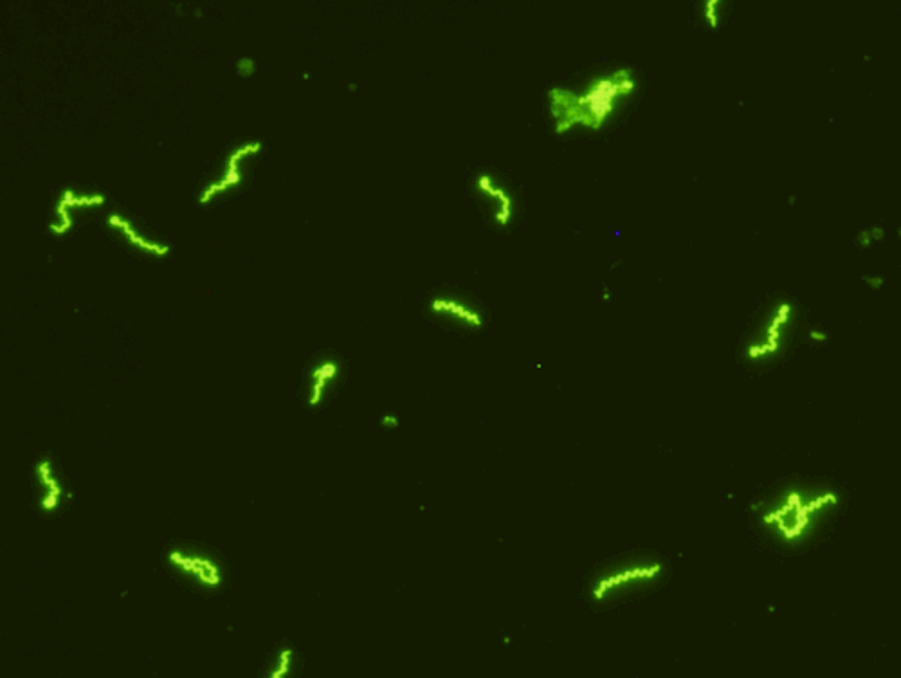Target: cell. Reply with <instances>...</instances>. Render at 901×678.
Wrapping results in <instances>:
<instances>
[{
  "instance_id": "ba28073f",
  "label": "cell",
  "mask_w": 901,
  "mask_h": 678,
  "mask_svg": "<svg viewBox=\"0 0 901 678\" xmlns=\"http://www.w3.org/2000/svg\"><path fill=\"white\" fill-rule=\"evenodd\" d=\"M262 148V143H247V145H242V147H238L237 150H233V154L228 157V163H226V168H224V172L220 175L219 181H215V183H211L201 195V204H206V202L210 201L211 197H215L217 193L226 192L229 188H233V186H237L240 181H242V165H244V161H246V157L249 154H255Z\"/></svg>"
},
{
  "instance_id": "30bf717a",
  "label": "cell",
  "mask_w": 901,
  "mask_h": 678,
  "mask_svg": "<svg viewBox=\"0 0 901 678\" xmlns=\"http://www.w3.org/2000/svg\"><path fill=\"white\" fill-rule=\"evenodd\" d=\"M337 372H339V367L332 359H323L310 368L309 392H307L309 408H318L319 404L325 401V395L334 383Z\"/></svg>"
},
{
  "instance_id": "8fae6325",
  "label": "cell",
  "mask_w": 901,
  "mask_h": 678,
  "mask_svg": "<svg viewBox=\"0 0 901 678\" xmlns=\"http://www.w3.org/2000/svg\"><path fill=\"white\" fill-rule=\"evenodd\" d=\"M98 204H103L101 195L76 197L73 192L65 190L55 210L58 222L51 224V231H55L58 235H64L65 231L71 228V211L78 210V208H92V206H98Z\"/></svg>"
},
{
  "instance_id": "9a60e30c",
  "label": "cell",
  "mask_w": 901,
  "mask_h": 678,
  "mask_svg": "<svg viewBox=\"0 0 901 678\" xmlns=\"http://www.w3.org/2000/svg\"><path fill=\"white\" fill-rule=\"evenodd\" d=\"M883 239H885V230H883L882 226H873V228H867V230L858 233L856 244H858L860 249H869L873 248L874 244L882 242Z\"/></svg>"
},
{
  "instance_id": "2e32d148",
  "label": "cell",
  "mask_w": 901,
  "mask_h": 678,
  "mask_svg": "<svg viewBox=\"0 0 901 678\" xmlns=\"http://www.w3.org/2000/svg\"><path fill=\"white\" fill-rule=\"evenodd\" d=\"M238 73L242 74V76H249V74L255 73V62L251 60V58H242L237 65Z\"/></svg>"
},
{
  "instance_id": "ac0fdd59",
  "label": "cell",
  "mask_w": 901,
  "mask_h": 678,
  "mask_svg": "<svg viewBox=\"0 0 901 678\" xmlns=\"http://www.w3.org/2000/svg\"><path fill=\"white\" fill-rule=\"evenodd\" d=\"M864 284L869 285L871 289H882L883 285H885V278L880 275H865Z\"/></svg>"
},
{
  "instance_id": "ffe728a7",
  "label": "cell",
  "mask_w": 901,
  "mask_h": 678,
  "mask_svg": "<svg viewBox=\"0 0 901 678\" xmlns=\"http://www.w3.org/2000/svg\"><path fill=\"white\" fill-rule=\"evenodd\" d=\"M898 235H900V239H901V228H900V230H898Z\"/></svg>"
},
{
  "instance_id": "5b68a950",
  "label": "cell",
  "mask_w": 901,
  "mask_h": 678,
  "mask_svg": "<svg viewBox=\"0 0 901 678\" xmlns=\"http://www.w3.org/2000/svg\"><path fill=\"white\" fill-rule=\"evenodd\" d=\"M474 192L487 208L494 226L507 230L516 217V199L509 188L489 172H482L474 179Z\"/></svg>"
},
{
  "instance_id": "4fadbf2b",
  "label": "cell",
  "mask_w": 901,
  "mask_h": 678,
  "mask_svg": "<svg viewBox=\"0 0 901 678\" xmlns=\"http://www.w3.org/2000/svg\"><path fill=\"white\" fill-rule=\"evenodd\" d=\"M294 675H296V651L285 644L274 653L273 662L265 671L264 678H294Z\"/></svg>"
},
{
  "instance_id": "7c38bea8",
  "label": "cell",
  "mask_w": 901,
  "mask_h": 678,
  "mask_svg": "<svg viewBox=\"0 0 901 678\" xmlns=\"http://www.w3.org/2000/svg\"><path fill=\"white\" fill-rule=\"evenodd\" d=\"M110 226L112 228H116V230L125 237V239L134 246V248L141 249V251H146V253H154V255H159V257H163L168 253V248L166 246H159V244H150V242H146V240L141 239L139 235H137L136 231L130 228V224H128L127 220L123 219V217H119V215H109V219H107Z\"/></svg>"
},
{
  "instance_id": "5bb4252c",
  "label": "cell",
  "mask_w": 901,
  "mask_h": 678,
  "mask_svg": "<svg viewBox=\"0 0 901 678\" xmlns=\"http://www.w3.org/2000/svg\"><path fill=\"white\" fill-rule=\"evenodd\" d=\"M701 17L707 28L718 31L723 24V2L721 0H705L701 4Z\"/></svg>"
},
{
  "instance_id": "d6986e66",
  "label": "cell",
  "mask_w": 901,
  "mask_h": 678,
  "mask_svg": "<svg viewBox=\"0 0 901 678\" xmlns=\"http://www.w3.org/2000/svg\"><path fill=\"white\" fill-rule=\"evenodd\" d=\"M381 424H383L384 428H397V426H399V419H397L395 415H383V417H381Z\"/></svg>"
},
{
  "instance_id": "52a82bcc",
  "label": "cell",
  "mask_w": 901,
  "mask_h": 678,
  "mask_svg": "<svg viewBox=\"0 0 901 678\" xmlns=\"http://www.w3.org/2000/svg\"><path fill=\"white\" fill-rule=\"evenodd\" d=\"M429 311L440 320L453 321L465 329L478 330L483 327L482 312L474 309L473 305H469L458 296L440 294L429 302Z\"/></svg>"
},
{
  "instance_id": "3957f363",
  "label": "cell",
  "mask_w": 901,
  "mask_h": 678,
  "mask_svg": "<svg viewBox=\"0 0 901 678\" xmlns=\"http://www.w3.org/2000/svg\"><path fill=\"white\" fill-rule=\"evenodd\" d=\"M795 327V307L790 302H777L757 325L756 334L745 347V358L752 363H770L781 356Z\"/></svg>"
},
{
  "instance_id": "e0dca14e",
  "label": "cell",
  "mask_w": 901,
  "mask_h": 678,
  "mask_svg": "<svg viewBox=\"0 0 901 678\" xmlns=\"http://www.w3.org/2000/svg\"><path fill=\"white\" fill-rule=\"evenodd\" d=\"M808 338H810L811 343H828L829 334L826 330L822 329H811L808 332Z\"/></svg>"
},
{
  "instance_id": "9c48e42d",
  "label": "cell",
  "mask_w": 901,
  "mask_h": 678,
  "mask_svg": "<svg viewBox=\"0 0 901 678\" xmlns=\"http://www.w3.org/2000/svg\"><path fill=\"white\" fill-rule=\"evenodd\" d=\"M662 567L658 563H642V565H624L622 569H617L613 574H608L604 578L597 581V585L593 588V597L595 599H604L610 594L613 588H620L624 583H633L640 579H655L660 574Z\"/></svg>"
},
{
  "instance_id": "8992f818",
  "label": "cell",
  "mask_w": 901,
  "mask_h": 678,
  "mask_svg": "<svg viewBox=\"0 0 901 678\" xmlns=\"http://www.w3.org/2000/svg\"><path fill=\"white\" fill-rule=\"evenodd\" d=\"M35 489H37L38 507L44 513H55L62 505L67 504V493L64 484L56 473L55 464L49 457H42L35 462Z\"/></svg>"
},
{
  "instance_id": "277c9868",
  "label": "cell",
  "mask_w": 901,
  "mask_h": 678,
  "mask_svg": "<svg viewBox=\"0 0 901 678\" xmlns=\"http://www.w3.org/2000/svg\"><path fill=\"white\" fill-rule=\"evenodd\" d=\"M166 561L181 578L208 590H215L224 583L222 569L210 554L188 547H170L166 550Z\"/></svg>"
},
{
  "instance_id": "6da1fadb",
  "label": "cell",
  "mask_w": 901,
  "mask_h": 678,
  "mask_svg": "<svg viewBox=\"0 0 901 678\" xmlns=\"http://www.w3.org/2000/svg\"><path fill=\"white\" fill-rule=\"evenodd\" d=\"M637 74L631 67H613L583 82L548 89V116L557 136L574 130L601 132L637 94Z\"/></svg>"
},
{
  "instance_id": "7a4b0ae2",
  "label": "cell",
  "mask_w": 901,
  "mask_h": 678,
  "mask_svg": "<svg viewBox=\"0 0 901 678\" xmlns=\"http://www.w3.org/2000/svg\"><path fill=\"white\" fill-rule=\"evenodd\" d=\"M840 496L829 487H788L759 514L761 525L784 543H797L815 532L831 511L837 509Z\"/></svg>"
}]
</instances>
